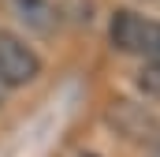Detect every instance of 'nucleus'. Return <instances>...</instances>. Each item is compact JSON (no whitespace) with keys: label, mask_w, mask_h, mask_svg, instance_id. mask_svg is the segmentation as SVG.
I'll use <instances>...</instances> for the list:
<instances>
[{"label":"nucleus","mask_w":160,"mask_h":157,"mask_svg":"<svg viewBox=\"0 0 160 157\" xmlns=\"http://www.w3.org/2000/svg\"><path fill=\"white\" fill-rule=\"evenodd\" d=\"M138 86H142L149 97H160V60L145 64V68L138 71Z\"/></svg>","instance_id":"nucleus-5"},{"label":"nucleus","mask_w":160,"mask_h":157,"mask_svg":"<svg viewBox=\"0 0 160 157\" xmlns=\"http://www.w3.org/2000/svg\"><path fill=\"white\" fill-rule=\"evenodd\" d=\"M112 120L119 123L127 135H134V138H149L145 131L153 127V116H145V112H134V109H130L127 101H119V105L112 109Z\"/></svg>","instance_id":"nucleus-3"},{"label":"nucleus","mask_w":160,"mask_h":157,"mask_svg":"<svg viewBox=\"0 0 160 157\" xmlns=\"http://www.w3.org/2000/svg\"><path fill=\"white\" fill-rule=\"evenodd\" d=\"M153 157H160V135L153 138Z\"/></svg>","instance_id":"nucleus-6"},{"label":"nucleus","mask_w":160,"mask_h":157,"mask_svg":"<svg viewBox=\"0 0 160 157\" xmlns=\"http://www.w3.org/2000/svg\"><path fill=\"white\" fill-rule=\"evenodd\" d=\"M108 38H112V45L119 52H134V56H153V60H160V23H153V19H142L134 11H116Z\"/></svg>","instance_id":"nucleus-1"},{"label":"nucleus","mask_w":160,"mask_h":157,"mask_svg":"<svg viewBox=\"0 0 160 157\" xmlns=\"http://www.w3.org/2000/svg\"><path fill=\"white\" fill-rule=\"evenodd\" d=\"M15 8H19L22 19L34 23L38 30H52V23H56V11H52L48 0H15Z\"/></svg>","instance_id":"nucleus-4"},{"label":"nucleus","mask_w":160,"mask_h":157,"mask_svg":"<svg viewBox=\"0 0 160 157\" xmlns=\"http://www.w3.org/2000/svg\"><path fill=\"white\" fill-rule=\"evenodd\" d=\"M41 75V56L11 30H0V86H26Z\"/></svg>","instance_id":"nucleus-2"}]
</instances>
